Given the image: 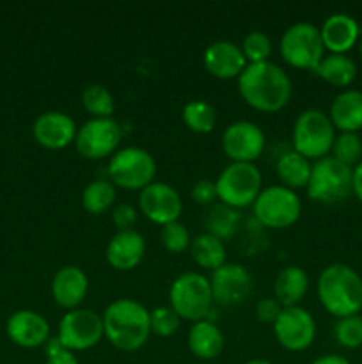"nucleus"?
I'll return each mask as SVG.
<instances>
[{
  "mask_svg": "<svg viewBox=\"0 0 362 364\" xmlns=\"http://www.w3.org/2000/svg\"><path fill=\"white\" fill-rule=\"evenodd\" d=\"M238 91L247 105L261 112H277L290 103L293 95L291 78L272 60L247 64L238 77Z\"/></svg>",
  "mask_w": 362,
  "mask_h": 364,
  "instance_id": "f257e3e1",
  "label": "nucleus"
},
{
  "mask_svg": "<svg viewBox=\"0 0 362 364\" xmlns=\"http://www.w3.org/2000/svg\"><path fill=\"white\" fill-rule=\"evenodd\" d=\"M102 318L103 334L119 350H138L144 347L151 334L149 309L133 299H117L110 302Z\"/></svg>",
  "mask_w": 362,
  "mask_h": 364,
  "instance_id": "f03ea898",
  "label": "nucleus"
},
{
  "mask_svg": "<svg viewBox=\"0 0 362 364\" xmlns=\"http://www.w3.org/2000/svg\"><path fill=\"white\" fill-rule=\"evenodd\" d=\"M318 299L327 313L336 318L362 311V277L344 263H332L322 270L316 283Z\"/></svg>",
  "mask_w": 362,
  "mask_h": 364,
  "instance_id": "7ed1b4c3",
  "label": "nucleus"
},
{
  "mask_svg": "<svg viewBox=\"0 0 362 364\" xmlns=\"http://www.w3.org/2000/svg\"><path fill=\"white\" fill-rule=\"evenodd\" d=\"M169 302L181 320H206L215 302L209 279L199 272L181 274L170 284Z\"/></svg>",
  "mask_w": 362,
  "mask_h": 364,
  "instance_id": "20e7f679",
  "label": "nucleus"
},
{
  "mask_svg": "<svg viewBox=\"0 0 362 364\" xmlns=\"http://www.w3.org/2000/svg\"><path fill=\"white\" fill-rule=\"evenodd\" d=\"M336 128L329 114L307 109L298 114L293 124V149L307 160H319L332 149Z\"/></svg>",
  "mask_w": 362,
  "mask_h": 364,
  "instance_id": "39448f33",
  "label": "nucleus"
},
{
  "mask_svg": "<svg viewBox=\"0 0 362 364\" xmlns=\"http://www.w3.org/2000/svg\"><path fill=\"white\" fill-rule=\"evenodd\" d=\"M307 196L318 203H339L353 194V169L332 155L312 164L311 178L307 183Z\"/></svg>",
  "mask_w": 362,
  "mask_h": 364,
  "instance_id": "423d86ee",
  "label": "nucleus"
},
{
  "mask_svg": "<svg viewBox=\"0 0 362 364\" xmlns=\"http://www.w3.org/2000/svg\"><path fill=\"white\" fill-rule=\"evenodd\" d=\"M109 176L114 187L141 192L155 181L156 162L144 148L126 146L110 156Z\"/></svg>",
  "mask_w": 362,
  "mask_h": 364,
  "instance_id": "0eeeda50",
  "label": "nucleus"
},
{
  "mask_svg": "<svg viewBox=\"0 0 362 364\" xmlns=\"http://www.w3.org/2000/svg\"><path fill=\"white\" fill-rule=\"evenodd\" d=\"M261 173L254 164L231 162L215 180L216 198L231 208H245L254 205L261 192Z\"/></svg>",
  "mask_w": 362,
  "mask_h": 364,
  "instance_id": "6e6552de",
  "label": "nucleus"
},
{
  "mask_svg": "<svg viewBox=\"0 0 362 364\" xmlns=\"http://www.w3.org/2000/svg\"><path fill=\"white\" fill-rule=\"evenodd\" d=\"M280 55L290 66L314 71L325 57L319 27L309 21H297L280 38Z\"/></svg>",
  "mask_w": 362,
  "mask_h": 364,
  "instance_id": "1a4fd4ad",
  "label": "nucleus"
},
{
  "mask_svg": "<svg viewBox=\"0 0 362 364\" xmlns=\"http://www.w3.org/2000/svg\"><path fill=\"white\" fill-rule=\"evenodd\" d=\"M252 210L263 226L283 230L297 223L302 213V201L291 188L284 185H270L261 188Z\"/></svg>",
  "mask_w": 362,
  "mask_h": 364,
  "instance_id": "9d476101",
  "label": "nucleus"
},
{
  "mask_svg": "<svg viewBox=\"0 0 362 364\" xmlns=\"http://www.w3.org/2000/svg\"><path fill=\"white\" fill-rule=\"evenodd\" d=\"M103 318L92 309L77 308L64 313L59 322L57 340L71 352L89 350L102 341Z\"/></svg>",
  "mask_w": 362,
  "mask_h": 364,
  "instance_id": "9b49d317",
  "label": "nucleus"
},
{
  "mask_svg": "<svg viewBox=\"0 0 362 364\" xmlns=\"http://www.w3.org/2000/svg\"><path fill=\"white\" fill-rule=\"evenodd\" d=\"M123 130L114 117H91L77 132L75 148L84 159L98 160L117 151Z\"/></svg>",
  "mask_w": 362,
  "mask_h": 364,
  "instance_id": "f8f14e48",
  "label": "nucleus"
},
{
  "mask_svg": "<svg viewBox=\"0 0 362 364\" xmlns=\"http://www.w3.org/2000/svg\"><path fill=\"white\" fill-rule=\"evenodd\" d=\"M272 327L280 347L290 352L305 350L311 347L316 338L314 318L307 309L300 306L283 308Z\"/></svg>",
  "mask_w": 362,
  "mask_h": 364,
  "instance_id": "ddd939ff",
  "label": "nucleus"
},
{
  "mask_svg": "<svg viewBox=\"0 0 362 364\" xmlns=\"http://www.w3.org/2000/svg\"><path fill=\"white\" fill-rule=\"evenodd\" d=\"M265 134L252 121H234L224 130L222 149L231 162L254 164L265 149Z\"/></svg>",
  "mask_w": 362,
  "mask_h": 364,
  "instance_id": "4468645a",
  "label": "nucleus"
},
{
  "mask_svg": "<svg viewBox=\"0 0 362 364\" xmlns=\"http://www.w3.org/2000/svg\"><path fill=\"white\" fill-rule=\"evenodd\" d=\"M141 213L151 223L165 226L176 223L183 212V201L176 188L163 181H153L138 194Z\"/></svg>",
  "mask_w": 362,
  "mask_h": 364,
  "instance_id": "2eb2a0df",
  "label": "nucleus"
},
{
  "mask_svg": "<svg viewBox=\"0 0 362 364\" xmlns=\"http://www.w3.org/2000/svg\"><path fill=\"white\" fill-rule=\"evenodd\" d=\"M213 301L222 306H234L243 302L252 290V279L248 270L238 263H224L213 270L209 279Z\"/></svg>",
  "mask_w": 362,
  "mask_h": 364,
  "instance_id": "dca6fc26",
  "label": "nucleus"
},
{
  "mask_svg": "<svg viewBox=\"0 0 362 364\" xmlns=\"http://www.w3.org/2000/svg\"><path fill=\"white\" fill-rule=\"evenodd\" d=\"M77 132L78 128L75 124L73 117H70L64 112H59V110L43 112L34 121V127H32L35 142L46 149L67 148V146L75 142Z\"/></svg>",
  "mask_w": 362,
  "mask_h": 364,
  "instance_id": "f3484780",
  "label": "nucleus"
},
{
  "mask_svg": "<svg viewBox=\"0 0 362 364\" xmlns=\"http://www.w3.org/2000/svg\"><path fill=\"white\" fill-rule=\"evenodd\" d=\"M6 333L14 345L21 348H38L50 340V326L39 313L20 309L6 323Z\"/></svg>",
  "mask_w": 362,
  "mask_h": 364,
  "instance_id": "a211bd4d",
  "label": "nucleus"
},
{
  "mask_svg": "<svg viewBox=\"0 0 362 364\" xmlns=\"http://www.w3.org/2000/svg\"><path fill=\"white\" fill-rule=\"evenodd\" d=\"M202 63H204L206 70L216 78H238L241 71L247 68V59H245L243 52H241L240 45L227 39H220V41L212 43L208 48L204 50L202 55Z\"/></svg>",
  "mask_w": 362,
  "mask_h": 364,
  "instance_id": "6ab92c4d",
  "label": "nucleus"
},
{
  "mask_svg": "<svg viewBox=\"0 0 362 364\" xmlns=\"http://www.w3.org/2000/svg\"><path fill=\"white\" fill-rule=\"evenodd\" d=\"M89 290V279L80 267H60L52 279L53 301L59 308L71 311L80 308Z\"/></svg>",
  "mask_w": 362,
  "mask_h": 364,
  "instance_id": "aec40b11",
  "label": "nucleus"
},
{
  "mask_svg": "<svg viewBox=\"0 0 362 364\" xmlns=\"http://www.w3.org/2000/svg\"><path fill=\"white\" fill-rule=\"evenodd\" d=\"M319 34L330 53H348L361 39V25L351 14L334 13L323 20Z\"/></svg>",
  "mask_w": 362,
  "mask_h": 364,
  "instance_id": "412c9836",
  "label": "nucleus"
},
{
  "mask_svg": "<svg viewBox=\"0 0 362 364\" xmlns=\"http://www.w3.org/2000/svg\"><path fill=\"white\" fill-rule=\"evenodd\" d=\"M146 240L138 231H117L106 244V262L116 270H131L142 262Z\"/></svg>",
  "mask_w": 362,
  "mask_h": 364,
  "instance_id": "4be33fe9",
  "label": "nucleus"
},
{
  "mask_svg": "<svg viewBox=\"0 0 362 364\" xmlns=\"http://www.w3.org/2000/svg\"><path fill=\"white\" fill-rule=\"evenodd\" d=\"M329 117L339 134H358L362 130V91H341L330 103Z\"/></svg>",
  "mask_w": 362,
  "mask_h": 364,
  "instance_id": "5701e85b",
  "label": "nucleus"
},
{
  "mask_svg": "<svg viewBox=\"0 0 362 364\" xmlns=\"http://www.w3.org/2000/svg\"><path fill=\"white\" fill-rule=\"evenodd\" d=\"M187 343L195 358L212 361L222 354L226 340H224L222 331L215 323L208 322V320H199V322L192 323V327L188 329Z\"/></svg>",
  "mask_w": 362,
  "mask_h": 364,
  "instance_id": "b1692460",
  "label": "nucleus"
},
{
  "mask_svg": "<svg viewBox=\"0 0 362 364\" xmlns=\"http://www.w3.org/2000/svg\"><path fill=\"white\" fill-rule=\"evenodd\" d=\"M309 290V276L302 267L287 265L275 276L273 281V297L283 308L298 306Z\"/></svg>",
  "mask_w": 362,
  "mask_h": 364,
  "instance_id": "393cba45",
  "label": "nucleus"
},
{
  "mask_svg": "<svg viewBox=\"0 0 362 364\" xmlns=\"http://www.w3.org/2000/svg\"><path fill=\"white\" fill-rule=\"evenodd\" d=\"M314 73L334 87L346 89L357 78V64L346 53H329L323 57Z\"/></svg>",
  "mask_w": 362,
  "mask_h": 364,
  "instance_id": "a878e982",
  "label": "nucleus"
},
{
  "mask_svg": "<svg viewBox=\"0 0 362 364\" xmlns=\"http://www.w3.org/2000/svg\"><path fill=\"white\" fill-rule=\"evenodd\" d=\"M311 160L302 156L300 153H297L295 149L280 155L275 166L277 176L280 178L284 187L291 188V191L307 187L309 178H311Z\"/></svg>",
  "mask_w": 362,
  "mask_h": 364,
  "instance_id": "bb28decb",
  "label": "nucleus"
},
{
  "mask_svg": "<svg viewBox=\"0 0 362 364\" xmlns=\"http://www.w3.org/2000/svg\"><path fill=\"white\" fill-rule=\"evenodd\" d=\"M190 256L201 269L216 270L226 262V245L224 240L209 233L197 235L190 244Z\"/></svg>",
  "mask_w": 362,
  "mask_h": 364,
  "instance_id": "cd10ccee",
  "label": "nucleus"
},
{
  "mask_svg": "<svg viewBox=\"0 0 362 364\" xmlns=\"http://www.w3.org/2000/svg\"><path fill=\"white\" fill-rule=\"evenodd\" d=\"M116 203V187L109 180H94L82 192V206L92 215H103Z\"/></svg>",
  "mask_w": 362,
  "mask_h": 364,
  "instance_id": "c85d7f7f",
  "label": "nucleus"
},
{
  "mask_svg": "<svg viewBox=\"0 0 362 364\" xmlns=\"http://www.w3.org/2000/svg\"><path fill=\"white\" fill-rule=\"evenodd\" d=\"M183 121L195 134H209L216 124V112L204 100H192L183 107Z\"/></svg>",
  "mask_w": 362,
  "mask_h": 364,
  "instance_id": "c756f323",
  "label": "nucleus"
},
{
  "mask_svg": "<svg viewBox=\"0 0 362 364\" xmlns=\"http://www.w3.org/2000/svg\"><path fill=\"white\" fill-rule=\"evenodd\" d=\"M238 223H240V215H238L236 210L220 203V205L213 206L208 219H206V228H208L206 233L213 235L220 240H226V238L233 237Z\"/></svg>",
  "mask_w": 362,
  "mask_h": 364,
  "instance_id": "7c9ffc66",
  "label": "nucleus"
},
{
  "mask_svg": "<svg viewBox=\"0 0 362 364\" xmlns=\"http://www.w3.org/2000/svg\"><path fill=\"white\" fill-rule=\"evenodd\" d=\"M82 105L92 117H112L114 96L105 85L89 84L82 91Z\"/></svg>",
  "mask_w": 362,
  "mask_h": 364,
  "instance_id": "2f4dec72",
  "label": "nucleus"
},
{
  "mask_svg": "<svg viewBox=\"0 0 362 364\" xmlns=\"http://www.w3.org/2000/svg\"><path fill=\"white\" fill-rule=\"evenodd\" d=\"M332 156L339 160L344 166L353 169L358 162L362 160V141L358 134H339L334 139L332 149H330Z\"/></svg>",
  "mask_w": 362,
  "mask_h": 364,
  "instance_id": "473e14b6",
  "label": "nucleus"
},
{
  "mask_svg": "<svg viewBox=\"0 0 362 364\" xmlns=\"http://www.w3.org/2000/svg\"><path fill=\"white\" fill-rule=\"evenodd\" d=\"M240 48L247 59V64L265 63V60H270L268 57L272 53V41L265 32L251 31L241 39Z\"/></svg>",
  "mask_w": 362,
  "mask_h": 364,
  "instance_id": "72a5a7b5",
  "label": "nucleus"
},
{
  "mask_svg": "<svg viewBox=\"0 0 362 364\" xmlns=\"http://www.w3.org/2000/svg\"><path fill=\"white\" fill-rule=\"evenodd\" d=\"M334 336L337 343L344 348H358L362 345V316L351 315L344 318H337L334 326Z\"/></svg>",
  "mask_w": 362,
  "mask_h": 364,
  "instance_id": "f704fd0d",
  "label": "nucleus"
},
{
  "mask_svg": "<svg viewBox=\"0 0 362 364\" xmlns=\"http://www.w3.org/2000/svg\"><path fill=\"white\" fill-rule=\"evenodd\" d=\"M181 318L176 315L170 306H158V308L149 311V326H151V333H155L160 338H169L180 327Z\"/></svg>",
  "mask_w": 362,
  "mask_h": 364,
  "instance_id": "c9c22d12",
  "label": "nucleus"
},
{
  "mask_svg": "<svg viewBox=\"0 0 362 364\" xmlns=\"http://www.w3.org/2000/svg\"><path fill=\"white\" fill-rule=\"evenodd\" d=\"M160 240H162L163 247L170 252H183L187 251V249H190V244H192V238H190V233H188L187 226L181 224L180 220L162 226V231H160Z\"/></svg>",
  "mask_w": 362,
  "mask_h": 364,
  "instance_id": "e433bc0d",
  "label": "nucleus"
},
{
  "mask_svg": "<svg viewBox=\"0 0 362 364\" xmlns=\"http://www.w3.org/2000/svg\"><path fill=\"white\" fill-rule=\"evenodd\" d=\"M46 364H78L77 355L64 348L57 338L46 341Z\"/></svg>",
  "mask_w": 362,
  "mask_h": 364,
  "instance_id": "4c0bfd02",
  "label": "nucleus"
},
{
  "mask_svg": "<svg viewBox=\"0 0 362 364\" xmlns=\"http://www.w3.org/2000/svg\"><path fill=\"white\" fill-rule=\"evenodd\" d=\"M112 220L117 231L133 230L135 223H137V210L130 203H121L112 210Z\"/></svg>",
  "mask_w": 362,
  "mask_h": 364,
  "instance_id": "58836bf2",
  "label": "nucleus"
},
{
  "mask_svg": "<svg viewBox=\"0 0 362 364\" xmlns=\"http://www.w3.org/2000/svg\"><path fill=\"white\" fill-rule=\"evenodd\" d=\"M283 311V306L279 304L275 297H265L258 302L256 306V316H258L259 322L263 323H272L277 320V316Z\"/></svg>",
  "mask_w": 362,
  "mask_h": 364,
  "instance_id": "ea45409f",
  "label": "nucleus"
},
{
  "mask_svg": "<svg viewBox=\"0 0 362 364\" xmlns=\"http://www.w3.org/2000/svg\"><path fill=\"white\" fill-rule=\"evenodd\" d=\"M192 199L201 205H212L213 201H216V187L215 181L209 180H199L197 183L192 187Z\"/></svg>",
  "mask_w": 362,
  "mask_h": 364,
  "instance_id": "a19ab883",
  "label": "nucleus"
},
{
  "mask_svg": "<svg viewBox=\"0 0 362 364\" xmlns=\"http://www.w3.org/2000/svg\"><path fill=\"white\" fill-rule=\"evenodd\" d=\"M353 194L362 203V160L353 167Z\"/></svg>",
  "mask_w": 362,
  "mask_h": 364,
  "instance_id": "79ce46f5",
  "label": "nucleus"
},
{
  "mask_svg": "<svg viewBox=\"0 0 362 364\" xmlns=\"http://www.w3.org/2000/svg\"><path fill=\"white\" fill-rule=\"evenodd\" d=\"M311 364H350V361L346 358H343V355L327 354L322 355V358H316Z\"/></svg>",
  "mask_w": 362,
  "mask_h": 364,
  "instance_id": "37998d69",
  "label": "nucleus"
},
{
  "mask_svg": "<svg viewBox=\"0 0 362 364\" xmlns=\"http://www.w3.org/2000/svg\"><path fill=\"white\" fill-rule=\"evenodd\" d=\"M245 364H272L270 361H265V359H252V361L245 363Z\"/></svg>",
  "mask_w": 362,
  "mask_h": 364,
  "instance_id": "c03bdc74",
  "label": "nucleus"
},
{
  "mask_svg": "<svg viewBox=\"0 0 362 364\" xmlns=\"http://www.w3.org/2000/svg\"><path fill=\"white\" fill-rule=\"evenodd\" d=\"M358 53H361V57H362V36H361V39H358Z\"/></svg>",
  "mask_w": 362,
  "mask_h": 364,
  "instance_id": "a18cd8bd",
  "label": "nucleus"
}]
</instances>
